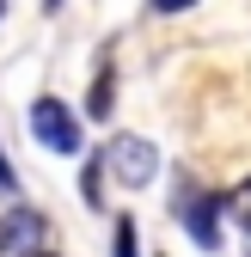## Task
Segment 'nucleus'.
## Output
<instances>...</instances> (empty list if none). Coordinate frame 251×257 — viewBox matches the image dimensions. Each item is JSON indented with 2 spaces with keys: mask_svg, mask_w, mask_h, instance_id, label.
I'll use <instances>...</instances> for the list:
<instances>
[{
  "mask_svg": "<svg viewBox=\"0 0 251 257\" xmlns=\"http://www.w3.org/2000/svg\"><path fill=\"white\" fill-rule=\"evenodd\" d=\"M110 251H116V257H141V245H135V220H122V227H116Z\"/></svg>",
  "mask_w": 251,
  "mask_h": 257,
  "instance_id": "nucleus-5",
  "label": "nucleus"
},
{
  "mask_svg": "<svg viewBox=\"0 0 251 257\" xmlns=\"http://www.w3.org/2000/svg\"><path fill=\"white\" fill-rule=\"evenodd\" d=\"M31 135H37L49 153H80V147H86L80 116L61 104V98H37V104H31Z\"/></svg>",
  "mask_w": 251,
  "mask_h": 257,
  "instance_id": "nucleus-2",
  "label": "nucleus"
},
{
  "mask_svg": "<svg viewBox=\"0 0 251 257\" xmlns=\"http://www.w3.org/2000/svg\"><path fill=\"white\" fill-rule=\"evenodd\" d=\"M19 178H13V166H7V153H0V190H13Z\"/></svg>",
  "mask_w": 251,
  "mask_h": 257,
  "instance_id": "nucleus-9",
  "label": "nucleus"
},
{
  "mask_svg": "<svg viewBox=\"0 0 251 257\" xmlns=\"http://www.w3.org/2000/svg\"><path fill=\"white\" fill-rule=\"evenodd\" d=\"M245 257H251V245H245Z\"/></svg>",
  "mask_w": 251,
  "mask_h": 257,
  "instance_id": "nucleus-13",
  "label": "nucleus"
},
{
  "mask_svg": "<svg viewBox=\"0 0 251 257\" xmlns=\"http://www.w3.org/2000/svg\"><path fill=\"white\" fill-rule=\"evenodd\" d=\"M0 13H7V0H0Z\"/></svg>",
  "mask_w": 251,
  "mask_h": 257,
  "instance_id": "nucleus-11",
  "label": "nucleus"
},
{
  "mask_svg": "<svg viewBox=\"0 0 251 257\" xmlns=\"http://www.w3.org/2000/svg\"><path fill=\"white\" fill-rule=\"evenodd\" d=\"M98 166H104V178L122 184V190H147L153 178H160V147L141 141V135H110L104 153H98Z\"/></svg>",
  "mask_w": 251,
  "mask_h": 257,
  "instance_id": "nucleus-1",
  "label": "nucleus"
},
{
  "mask_svg": "<svg viewBox=\"0 0 251 257\" xmlns=\"http://www.w3.org/2000/svg\"><path fill=\"white\" fill-rule=\"evenodd\" d=\"M221 196H208V190H178V220H184V227H190V239L202 245V251H221V233H214V227H221Z\"/></svg>",
  "mask_w": 251,
  "mask_h": 257,
  "instance_id": "nucleus-3",
  "label": "nucleus"
},
{
  "mask_svg": "<svg viewBox=\"0 0 251 257\" xmlns=\"http://www.w3.org/2000/svg\"><path fill=\"white\" fill-rule=\"evenodd\" d=\"M227 208L239 214V227L251 233V178H245V190H233V196H227Z\"/></svg>",
  "mask_w": 251,
  "mask_h": 257,
  "instance_id": "nucleus-6",
  "label": "nucleus"
},
{
  "mask_svg": "<svg viewBox=\"0 0 251 257\" xmlns=\"http://www.w3.org/2000/svg\"><path fill=\"white\" fill-rule=\"evenodd\" d=\"M49 7H61V0H49Z\"/></svg>",
  "mask_w": 251,
  "mask_h": 257,
  "instance_id": "nucleus-12",
  "label": "nucleus"
},
{
  "mask_svg": "<svg viewBox=\"0 0 251 257\" xmlns=\"http://www.w3.org/2000/svg\"><path fill=\"white\" fill-rule=\"evenodd\" d=\"M43 245V214L37 208H13L7 220H0V251L19 257V251H37Z\"/></svg>",
  "mask_w": 251,
  "mask_h": 257,
  "instance_id": "nucleus-4",
  "label": "nucleus"
},
{
  "mask_svg": "<svg viewBox=\"0 0 251 257\" xmlns=\"http://www.w3.org/2000/svg\"><path fill=\"white\" fill-rule=\"evenodd\" d=\"M25 257H55V251H25Z\"/></svg>",
  "mask_w": 251,
  "mask_h": 257,
  "instance_id": "nucleus-10",
  "label": "nucleus"
},
{
  "mask_svg": "<svg viewBox=\"0 0 251 257\" xmlns=\"http://www.w3.org/2000/svg\"><path fill=\"white\" fill-rule=\"evenodd\" d=\"M92 116H110V68L98 74V86H92Z\"/></svg>",
  "mask_w": 251,
  "mask_h": 257,
  "instance_id": "nucleus-7",
  "label": "nucleus"
},
{
  "mask_svg": "<svg viewBox=\"0 0 251 257\" xmlns=\"http://www.w3.org/2000/svg\"><path fill=\"white\" fill-rule=\"evenodd\" d=\"M196 0H153V13H190Z\"/></svg>",
  "mask_w": 251,
  "mask_h": 257,
  "instance_id": "nucleus-8",
  "label": "nucleus"
}]
</instances>
